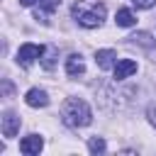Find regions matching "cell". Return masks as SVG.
Returning a JSON list of instances; mask_svg holds the SVG:
<instances>
[{"label":"cell","instance_id":"obj_2","mask_svg":"<svg viewBox=\"0 0 156 156\" xmlns=\"http://www.w3.org/2000/svg\"><path fill=\"white\" fill-rule=\"evenodd\" d=\"M61 119L68 124V127H88L93 122V110L85 100L80 98H68L61 107Z\"/></svg>","mask_w":156,"mask_h":156},{"label":"cell","instance_id":"obj_17","mask_svg":"<svg viewBox=\"0 0 156 156\" xmlns=\"http://www.w3.org/2000/svg\"><path fill=\"white\" fill-rule=\"evenodd\" d=\"M34 2H37V0H20V5H22V7H32Z\"/></svg>","mask_w":156,"mask_h":156},{"label":"cell","instance_id":"obj_10","mask_svg":"<svg viewBox=\"0 0 156 156\" xmlns=\"http://www.w3.org/2000/svg\"><path fill=\"white\" fill-rule=\"evenodd\" d=\"M85 71V63H83V56L80 54H71L66 58V73L68 76H80Z\"/></svg>","mask_w":156,"mask_h":156},{"label":"cell","instance_id":"obj_15","mask_svg":"<svg viewBox=\"0 0 156 156\" xmlns=\"http://www.w3.org/2000/svg\"><path fill=\"white\" fill-rule=\"evenodd\" d=\"M154 2L156 0H132V5L139 7V10H149V7H154Z\"/></svg>","mask_w":156,"mask_h":156},{"label":"cell","instance_id":"obj_9","mask_svg":"<svg viewBox=\"0 0 156 156\" xmlns=\"http://www.w3.org/2000/svg\"><path fill=\"white\" fill-rule=\"evenodd\" d=\"M58 5H61V0H39V10H34V17L46 24V22H49L46 15L54 12V10H58Z\"/></svg>","mask_w":156,"mask_h":156},{"label":"cell","instance_id":"obj_13","mask_svg":"<svg viewBox=\"0 0 156 156\" xmlns=\"http://www.w3.org/2000/svg\"><path fill=\"white\" fill-rule=\"evenodd\" d=\"M132 39H134V44H139V46H144V49H151V46H154L151 37H149L146 32H136V34H134Z\"/></svg>","mask_w":156,"mask_h":156},{"label":"cell","instance_id":"obj_11","mask_svg":"<svg viewBox=\"0 0 156 156\" xmlns=\"http://www.w3.org/2000/svg\"><path fill=\"white\" fill-rule=\"evenodd\" d=\"M115 22H117L119 27H134V22H136V17L132 15V10H127V7H122V10H117V15H115Z\"/></svg>","mask_w":156,"mask_h":156},{"label":"cell","instance_id":"obj_3","mask_svg":"<svg viewBox=\"0 0 156 156\" xmlns=\"http://www.w3.org/2000/svg\"><path fill=\"white\" fill-rule=\"evenodd\" d=\"M44 49H46V46H41V44H32V41L22 44V46L17 49V63H20V66H32L37 58L44 56Z\"/></svg>","mask_w":156,"mask_h":156},{"label":"cell","instance_id":"obj_6","mask_svg":"<svg viewBox=\"0 0 156 156\" xmlns=\"http://www.w3.org/2000/svg\"><path fill=\"white\" fill-rule=\"evenodd\" d=\"M136 73V61H132V58H119L117 63H115V80H124V78H129V76H134Z\"/></svg>","mask_w":156,"mask_h":156},{"label":"cell","instance_id":"obj_14","mask_svg":"<svg viewBox=\"0 0 156 156\" xmlns=\"http://www.w3.org/2000/svg\"><path fill=\"white\" fill-rule=\"evenodd\" d=\"M88 149H90V154H102L107 146H105V139H100V136H93V139L88 141Z\"/></svg>","mask_w":156,"mask_h":156},{"label":"cell","instance_id":"obj_16","mask_svg":"<svg viewBox=\"0 0 156 156\" xmlns=\"http://www.w3.org/2000/svg\"><path fill=\"white\" fill-rule=\"evenodd\" d=\"M146 115H149V122H151V124L156 127V102H154V105L149 107V112H146Z\"/></svg>","mask_w":156,"mask_h":156},{"label":"cell","instance_id":"obj_12","mask_svg":"<svg viewBox=\"0 0 156 156\" xmlns=\"http://www.w3.org/2000/svg\"><path fill=\"white\" fill-rule=\"evenodd\" d=\"M41 66H44L46 71H51V68L56 66V49H54V46H46V49H44V58H41Z\"/></svg>","mask_w":156,"mask_h":156},{"label":"cell","instance_id":"obj_4","mask_svg":"<svg viewBox=\"0 0 156 156\" xmlns=\"http://www.w3.org/2000/svg\"><path fill=\"white\" fill-rule=\"evenodd\" d=\"M41 146H44V141H41L39 134H29V136H24V139L20 141V151H22L24 156H34V154H39Z\"/></svg>","mask_w":156,"mask_h":156},{"label":"cell","instance_id":"obj_1","mask_svg":"<svg viewBox=\"0 0 156 156\" xmlns=\"http://www.w3.org/2000/svg\"><path fill=\"white\" fill-rule=\"evenodd\" d=\"M71 15H73V20H76L78 24L93 29V27H100V24H102L107 10H105V5L98 2V0H78V2H73Z\"/></svg>","mask_w":156,"mask_h":156},{"label":"cell","instance_id":"obj_7","mask_svg":"<svg viewBox=\"0 0 156 156\" xmlns=\"http://www.w3.org/2000/svg\"><path fill=\"white\" fill-rule=\"evenodd\" d=\"M24 102H27L29 107H46V105H49V95H46V90H41V88H32V90H27Z\"/></svg>","mask_w":156,"mask_h":156},{"label":"cell","instance_id":"obj_8","mask_svg":"<svg viewBox=\"0 0 156 156\" xmlns=\"http://www.w3.org/2000/svg\"><path fill=\"white\" fill-rule=\"evenodd\" d=\"M17 132H20V117L15 112H5L2 115V136L5 139H12Z\"/></svg>","mask_w":156,"mask_h":156},{"label":"cell","instance_id":"obj_5","mask_svg":"<svg viewBox=\"0 0 156 156\" xmlns=\"http://www.w3.org/2000/svg\"><path fill=\"white\" fill-rule=\"evenodd\" d=\"M95 63H98L102 71L115 68V63H117V51H115V49H98V51H95Z\"/></svg>","mask_w":156,"mask_h":156}]
</instances>
